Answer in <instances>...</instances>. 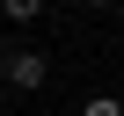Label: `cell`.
<instances>
[{
	"label": "cell",
	"instance_id": "6da1fadb",
	"mask_svg": "<svg viewBox=\"0 0 124 116\" xmlns=\"http://www.w3.org/2000/svg\"><path fill=\"white\" fill-rule=\"evenodd\" d=\"M0 80H8L15 94H44V80H51V58L15 44V51H0Z\"/></svg>",
	"mask_w": 124,
	"mask_h": 116
},
{
	"label": "cell",
	"instance_id": "277c9868",
	"mask_svg": "<svg viewBox=\"0 0 124 116\" xmlns=\"http://www.w3.org/2000/svg\"><path fill=\"white\" fill-rule=\"evenodd\" d=\"M80 7H117V0H80Z\"/></svg>",
	"mask_w": 124,
	"mask_h": 116
},
{
	"label": "cell",
	"instance_id": "7a4b0ae2",
	"mask_svg": "<svg viewBox=\"0 0 124 116\" xmlns=\"http://www.w3.org/2000/svg\"><path fill=\"white\" fill-rule=\"evenodd\" d=\"M44 7H51V0H0V22L29 29V22H44Z\"/></svg>",
	"mask_w": 124,
	"mask_h": 116
},
{
	"label": "cell",
	"instance_id": "3957f363",
	"mask_svg": "<svg viewBox=\"0 0 124 116\" xmlns=\"http://www.w3.org/2000/svg\"><path fill=\"white\" fill-rule=\"evenodd\" d=\"M80 116H124V102H117V94H88V102H80Z\"/></svg>",
	"mask_w": 124,
	"mask_h": 116
}]
</instances>
